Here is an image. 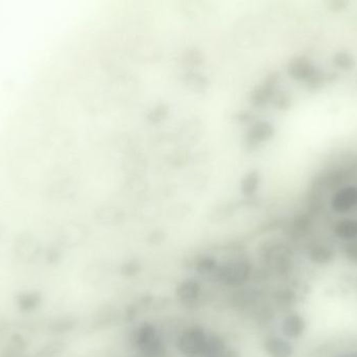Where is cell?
I'll list each match as a JSON object with an SVG mask.
<instances>
[{"label":"cell","mask_w":357,"mask_h":357,"mask_svg":"<svg viewBox=\"0 0 357 357\" xmlns=\"http://www.w3.org/2000/svg\"><path fill=\"white\" fill-rule=\"evenodd\" d=\"M252 274V265L247 260H232L223 265L218 266L216 270V278L223 284L237 288L245 284Z\"/></svg>","instance_id":"1"},{"label":"cell","mask_w":357,"mask_h":357,"mask_svg":"<svg viewBox=\"0 0 357 357\" xmlns=\"http://www.w3.org/2000/svg\"><path fill=\"white\" fill-rule=\"evenodd\" d=\"M207 334L201 327H189L177 340V349L185 357H199L203 355Z\"/></svg>","instance_id":"2"},{"label":"cell","mask_w":357,"mask_h":357,"mask_svg":"<svg viewBox=\"0 0 357 357\" xmlns=\"http://www.w3.org/2000/svg\"><path fill=\"white\" fill-rule=\"evenodd\" d=\"M15 254L21 261L35 262L42 254V245L31 234H22L15 241Z\"/></svg>","instance_id":"3"},{"label":"cell","mask_w":357,"mask_h":357,"mask_svg":"<svg viewBox=\"0 0 357 357\" xmlns=\"http://www.w3.org/2000/svg\"><path fill=\"white\" fill-rule=\"evenodd\" d=\"M201 285L195 279H186L177 285L175 294L185 306H193L201 296Z\"/></svg>","instance_id":"4"},{"label":"cell","mask_w":357,"mask_h":357,"mask_svg":"<svg viewBox=\"0 0 357 357\" xmlns=\"http://www.w3.org/2000/svg\"><path fill=\"white\" fill-rule=\"evenodd\" d=\"M317 68L307 57H296L290 60L288 65V74L293 79L306 81L315 73Z\"/></svg>","instance_id":"5"},{"label":"cell","mask_w":357,"mask_h":357,"mask_svg":"<svg viewBox=\"0 0 357 357\" xmlns=\"http://www.w3.org/2000/svg\"><path fill=\"white\" fill-rule=\"evenodd\" d=\"M357 204V188L346 187L332 198L331 206L336 212L347 213Z\"/></svg>","instance_id":"6"},{"label":"cell","mask_w":357,"mask_h":357,"mask_svg":"<svg viewBox=\"0 0 357 357\" xmlns=\"http://www.w3.org/2000/svg\"><path fill=\"white\" fill-rule=\"evenodd\" d=\"M42 301V294L37 290L20 292L15 296L16 306L24 313H34L41 306Z\"/></svg>","instance_id":"7"},{"label":"cell","mask_w":357,"mask_h":357,"mask_svg":"<svg viewBox=\"0 0 357 357\" xmlns=\"http://www.w3.org/2000/svg\"><path fill=\"white\" fill-rule=\"evenodd\" d=\"M264 349L270 357H292L294 353L292 344L288 340L278 336L266 338Z\"/></svg>","instance_id":"8"},{"label":"cell","mask_w":357,"mask_h":357,"mask_svg":"<svg viewBox=\"0 0 357 357\" xmlns=\"http://www.w3.org/2000/svg\"><path fill=\"white\" fill-rule=\"evenodd\" d=\"M28 350V342L20 333H13L6 342L0 357H24Z\"/></svg>","instance_id":"9"},{"label":"cell","mask_w":357,"mask_h":357,"mask_svg":"<svg viewBox=\"0 0 357 357\" xmlns=\"http://www.w3.org/2000/svg\"><path fill=\"white\" fill-rule=\"evenodd\" d=\"M78 321L72 315H62V317H53L47 324V330L49 333L55 335L70 333L78 327Z\"/></svg>","instance_id":"10"},{"label":"cell","mask_w":357,"mask_h":357,"mask_svg":"<svg viewBox=\"0 0 357 357\" xmlns=\"http://www.w3.org/2000/svg\"><path fill=\"white\" fill-rule=\"evenodd\" d=\"M305 321L301 315L292 313L282 322V332L288 338H298L304 333Z\"/></svg>","instance_id":"11"},{"label":"cell","mask_w":357,"mask_h":357,"mask_svg":"<svg viewBox=\"0 0 357 357\" xmlns=\"http://www.w3.org/2000/svg\"><path fill=\"white\" fill-rule=\"evenodd\" d=\"M159 338L156 328L150 323H144L136 332L135 342L139 352L150 346Z\"/></svg>","instance_id":"12"},{"label":"cell","mask_w":357,"mask_h":357,"mask_svg":"<svg viewBox=\"0 0 357 357\" xmlns=\"http://www.w3.org/2000/svg\"><path fill=\"white\" fill-rule=\"evenodd\" d=\"M67 348L63 340H55L46 342L37 351L35 357H61Z\"/></svg>","instance_id":"13"},{"label":"cell","mask_w":357,"mask_h":357,"mask_svg":"<svg viewBox=\"0 0 357 357\" xmlns=\"http://www.w3.org/2000/svg\"><path fill=\"white\" fill-rule=\"evenodd\" d=\"M336 74L324 73L322 70H315L313 75L305 81V85L308 90H319L327 83H331L336 79Z\"/></svg>","instance_id":"14"},{"label":"cell","mask_w":357,"mask_h":357,"mask_svg":"<svg viewBox=\"0 0 357 357\" xmlns=\"http://www.w3.org/2000/svg\"><path fill=\"white\" fill-rule=\"evenodd\" d=\"M334 233H336V236L345 239V240H352V239L356 238L357 220H340V222L336 224V228H334Z\"/></svg>","instance_id":"15"},{"label":"cell","mask_w":357,"mask_h":357,"mask_svg":"<svg viewBox=\"0 0 357 357\" xmlns=\"http://www.w3.org/2000/svg\"><path fill=\"white\" fill-rule=\"evenodd\" d=\"M333 258V251L325 245H315L309 251V259L315 264H327Z\"/></svg>","instance_id":"16"},{"label":"cell","mask_w":357,"mask_h":357,"mask_svg":"<svg viewBox=\"0 0 357 357\" xmlns=\"http://www.w3.org/2000/svg\"><path fill=\"white\" fill-rule=\"evenodd\" d=\"M226 349V344L224 340L216 334L207 335L206 340L205 349H204L203 355H210V356H216L220 354Z\"/></svg>","instance_id":"17"},{"label":"cell","mask_w":357,"mask_h":357,"mask_svg":"<svg viewBox=\"0 0 357 357\" xmlns=\"http://www.w3.org/2000/svg\"><path fill=\"white\" fill-rule=\"evenodd\" d=\"M218 268V262L212 257H203L198 261L197 265H195V269L202 276H210V274H216Z\"/></svg>","instance_id":"18"},{"label":"cell","mask_w":357,"mask_h":357,"mask_svg":"<svg viewBox=\"0 0 357 357\" xmlns=\"http://www.w3.org/2000/svg\"><path fill=\"white\" fill-rule=\"evenodd\" d=\"M333 63L340 69L348 72L354 67L355 59L351 53H347V51H338L333 56Z\"/></svg>","instance_id":"19"},{"label":"cell","mask_w":357,"mask_h":357,"mask_svg":"<svg viewBox=\"0 0 357 357\" xmlns=\"http://www.w3.org/2000/svg\"><path fill=\"white\" fill-rule=\"evenodd\" d=\"M140 269H141V267H140L139 262L132 260V261H128L123 264L121 267V274L123 276L131 278V276H136L140 272Z\"/></svg>","instance_id":"20"},{"label":"cell","mask_w":357,"mask_h":357,"mask_svg":"<svg viewBox=\"0 0 357 357\" xmlns=\"http://www.w3.org/2000/svg\"><path fill=\"white\" fill-rule=\"evenodd\" d=\"M61 258V249L58 247H49L46 254H45V259H46L47 263L51 264V265H55V264L59 263Z\"/></svg>","instance_id":"21"},{"label":"cell","mask_w":357,"mask_h":357,"mask_svg":"<svg viewBox=\"0 0 357 357\" xmlns=\"http://www.w3.org/2000/svg\"><path fill=\"white\" fill-rule=\"evenodd\" d=\"M345 255L351 262L357 264V241H351L346 245Z\"/></svg>","instance_id":"22"},{"label":"cell","mask_w":357,"mask_h":357,"mask_svg":"<svg viewBox=\"0 0 357 357\" xmlns=\"http://www.w3.org/2000/svg\"><path fill=\"white\" fill-rule=\"evenodd\" d=\"M348 6V3L347 1H340V0H334V1H331V3H329V9L331 10V11H342V10H344L345 8Z\"/></svg>","instance_id":"23"},{"label":"cell","mask_w":357,"mask_h":357,"mask_svg":"<svg viewBox=\"0 0 357 357\" xmlns=\"http://www.w3.org/2000/svg\"><path fill=\"white\" fill-rule=\"evenodd\" d=\"M218 357H241L239 353L234 349H225L222 353L218 355Z\"/></svg>","instance_id":"24"},{"label":"cell","mask_w":357,"mask_h":357,"mask_svg":"<svg viewBox=\"0 0 357 357\" xmlns=\"http://www.w3.org/2000/svg\"><path fill=\"white\" fill-rule=\"evenodd\" d=\"M336 357H357V353L356 352L342 353V354L336 355Z\"/></svg>","instance_id":"25"},{"label":"cell","mask_w":357,"mask_h":357,"mask_svg":"<svg viewBox=\"0 0 357 357\" xmlns=\"http://www.w3.org/2000/svg\"><path fill=\"white\" fill-rule=\"evenodd\" d=\"M199 357H218V355H216V356H210V355H201V356Z\"/></svg>","instance_id":"26"},{"label":"cell","mask_w":357,"mask_h":357,"mask_svg":"<svg viewBox=\"0 0 357 357\" xmlns=\"http://www.w3.org/2000/svg\"><path fill=\"white\" fill-rule=\"evenodd\" d=\"M140 357V356H139Z\"/></svg>","instance_id":"27"}]
</instances>
